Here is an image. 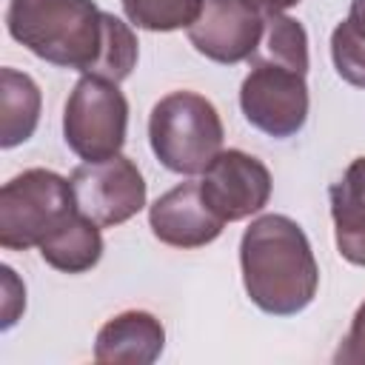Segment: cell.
Returning a JSON list of instances; mask_svg holds the SVG:
<instances>
[{
  "mask_svg": "<svg viewBox=\"0 0 365 365\" xmlns=\"http://www.w3.org/2000/svg\"><path fill=\"white\" fill-rule=\"evenodd\" d=\"M331 60L345 83L365 88V37H359L348 20L331 31Z\"/></svg>",
  "mask_w": 365,
  "mask_h": 365,
  "instance_id": "obj_17",
  "label": "cell"
},
{
  "mask_svg": "<svg viewBox=\"0 0 365 365\" xmlns=\"http://www.w3.org/2000/svg\"><path fill=\"white\" fill-rule=\"evenodd\" d=\"M128 131V100L117 83L83 74L63 108L66 145L86 163H100L125 145Z\"/></svg>",
  "mask_w": 365,
  "mask_h": 365,
  "instance_id": "obj_5",
  "label": "cell"
},
{
  "mask_svg": "<svg viewBox=\"0 0 365 365\" xmlns=\"http://www.w3.org/2000/svg\"><path fill=\"white\" fill-rule=\"evenodd\" d=\"M77 208L100 228H114L145 205V180L134 160L114 154L100 163H83L71 171Z\"/></svg>",
  "mask_w": 365,
  "mask_h": 365,
  "instance_id": "obj_7",
  "label": "cell"
},
{
  "mask_svg": "<svg viewBox=\"0 0 365 365\" xmlns=\"http://www.w3.org/2000/svg\"><path fill=\"white\" fill-rule=\"evenodd\" d=\"M77 211L71 180L48 168H26L0 188V245L9 251L40 248Z\"/></svg>",
  "mask_w": 365,
  "mask_h": 365,
  "instance_id": "obj_4",
  "label": "cell"
},
{
  "mask_svg": "<svg viewBox=\"0 0 365 365\" xmlns=\"http://www.w3.org/2000/svg\"><path fill=\"white\" fill-rule=\"evenodd\" d=\"M265 31V17L242 0H202L197 20L188 26L191 46L222 66L251 60Z\"/></svg>",
  "mask_w": 365,
  "mask_h": 365,
  "instance_id": "obj_9",
  "label": "cell"
},
{
  "mask_svg": "<svg viewBox=\"0 0 365 365\" xmlns=\"http://www.w3.org/2000/svg\"><path fill=\"white\" fill-rule=\"evenodd\" d=\"M248 9H254L262 17H274V14H285L288 9H294L299 0H242Z\"/></svg>",
  "mask_w": 365,
  "mask_h": 365,
  "instance_id": "obj_20",
  "label": "cell"
},
{
  "mask_svg": "<svg viewBox=\"0 0 365 365\" xmlns=\"http://www.w3.org/2000/svg\"><path fill=\"white\" fill-rule=\"evenodd\" d=\"M43 94L37 83L11 66L0 68V148L26 143L40 123Z\"/></svg>",
  "mask_w": 365,
  "mask_h": 365,
  "instance_id": "obj_14",
  "label": "cell"
},
{
  "mask_svg": "<svg viewBox=\"0 0 365 365\" xmlns=\"http://www.w3.org/2000/svg\"><path fill=\"white\" fill-rule=\"evenodd\" d=\"M40 257L63 271V274H83L91 271L103 257V234L94 220H88L80 208L40 242Z\"/></svg>",
  "mask_w": 365,
  "mask_h": 365,
  "instance_id": "obj_13",
  "label": "cell"
},
{
  "mask_svg": "<svg viewBox=\"0 0 365 365\" xmlns=\"http://www.w3.org/2000/svg\"><path fill=\"white\" fill-rule=\"evenodd\" d=\"M9 34L34 57L123 83L137 66V37L128 23L94 0H9Z\"/></svg>",
  "mask_w": 365,
  "mask_h": 365,
  "instance_id": "obj_1",
  "label": "cell"
},
{
  "mask_svg": "<svg viewBox=\"0 0 365 365\" xmlns=\"http://www.w3.org/2000/svg\"><path fill=\"white\" fill-rule=\"evenodd\" d=\"M345 20L351 23V29L359 37H365V0H351V9H348V17Z\"/></svg>",
  "mask_w": 365,
  "mask_h": 365,
  "instance_id": "obj_21",
  "label": "cell"
},
{
  "mask_svg": "<svg viewBox=\"0 0 365 365\" xmlns=\"http://www.w3.org/2000/svg\"><path fill=\"white\" fill-rule=\"evenodd\" d=\"M334 362H339V365H365V302L356 308V314L351 319V328H348L345 339L339 342V348L334 354Z\"/></svg>",
  "mask_w": 365,
  "mask_h": 365,
  "instance_id": "obj_18",
  "label": "cell"
},
{
  "mask_svg": "<svg viewBox=\"0 0 365 365\" xmlns=\"http://www.w3.org/2000/svg\"><path fill=\"white\" fill-rule=\"evenodd\" d=\"M0 274H3V322H0V328L9 331L26 308V288L9 265H3Z\"/></svg>",
  "mask_w": 365,
  "mask_h": 365,
  "instance_id": "obj_19",
  "label": "cell"
},
{
  "mask_svg": "<svg viewBox=\"0 0 365 365\" xmlns=\"http://www.w3.org/2000/svg\"><path fill=\"white\" fill-rule=\"evenodd\" d=\"M222 137L220 111L197 91H171L148 114L151 151L174 174H202L222 151Z\"/></svg>",
  "mask_w": 365,
  "mask_h": 365,
  "instance_id": "obj_3",
  "label": "cell"
},
{
  "mask_svg": "<svg viewBox=\"0 0 365 365\" xmlns=\"http://www.w3.org/2000/svg\"><path fill=\"white\" fill-rule=\"evenodd\" d=\"M240 108L257 131L274 140L294 137L308 120L305 74L277 63H251L240 86Z\"/></svg>",
  "mask_w": 365,
  "mask_h": 365,
  "instance_id": "obj_6",
  "label": "cell"
},
{
  "mask_svg": "<svg viewBox=\"0 0 365 365\" xmlns=\"http://www.w3.org/2000/svg\"><path fill=\"white\" fill-rule=\"evenodd\" d=\"M200 191L220 220L225 222L248 220L268 205L271 171L254 154L228 148L220 151L214 163L202 171Z\"/></svg>",
  "mask_w": 365,
  "mask_h": 365,
  "instance_id": "obj_8",
  "label": "cell"
},
{
  "mask_svg": "<svg viewBox=\"0 0 365 365\" xmlns=\"http://www.w3.org/2000/svg\"><path fill=\"white\" fill-rule=\"evenodd\" d=\"M251 63H277L285 68H294L299 74H308V34L305 26L288 14L265 17V31L251 54Z\"/></svg>",
  "mask_w": 365,
  "mask_h": 365,
  "instance_id": "obj_15",
  "label": "cell"
},
{
  "mask_svg": "<svg viewBox=\"0 0 365 365\" xmlns=\"http://www.w3.org/2000/svg\"><path fill=\"white\" fill-rule=\"evenodd\" d=\"M165 348V328L148 311L111 317L94 339V359L103 365H151Z\"/></svg>",
  "mask_w": 365,
  "mask_h": 365,
  "instance_id": "obj_11",
  "label": "cell"
},
{
  "mask_svg": "<svg viewBox=\"0 0 365 365\" xmlns=\"http://www.w3.org/2000/svg\"><path fill=\"white\" fill-rule=\"evenodd\" d=\"M120 3L128 23L145 31L188 29L202 9V0H120Z\"/></svg>",
  "mask_w": 365,
  "mask_h": 365,
  "instance_id": "obj_16",
  "label": "cell"
},
{
  "mask_svg": "<svg viewBox=\"0 0 365 365\" xmlns=\"http://www.w3.org/2000/svg\"><path fill=\"white\" fill-rule=\"evenodd\" d=\"M148 225L151 234L171 248H202L222 234L225 220L205 202L200 180H185L151 202Z\"/></svg>",
  "mask_w": 365,
  "mask_h": 365,
  "instance_id": "obj_10",
  "label": "cell"
},
{
  "mask_svg": "<svg viewBox=\"0 0 365 365\" xmlns=\"http://www.w3.org/2000/svg\"><path fill=\"white\" fill-rule=\"evenodd\" d=\"M331 220L339 254L365 268V157H356L331 185Z\"/></svg>",
  "mask_w": 365,
  "mask_h": 365,
  "instance_id": "obj_12",
  "label": "cell"
},
{
  "mask_svg": "<svg viewBox=\"0 0 365 365\" xmlns=\"http://www.w3.org/2000/svg\"><path fill=\"white\" fill-rule=\"evenodd\" d=\"M240 268L248 299L271 317L305 311L319 288L311 242L285 214H262L242 231Z\"/></svg>",
  "mask_w": 365,
  "mask_h": 365,
  "instance_id": "obj_2",
  "label": "cell"
}]
</instances>
